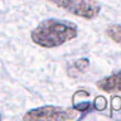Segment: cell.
I'll return each mask as SVG.
<instances>
[{
    "label": "cell",
    "mask_w": 121,
    "mask_h": 121,
    "mask_svg": "<svg viewBox=\"0 0 121 121\" xmlns=\"http://www.w3.org/2000/svg\"><path fill=\"white\" fill-rule=\"evenodd\" d=\"M97 87L107 93L121 92V69L100 79L97 82Z\"/></svg>",
    "instance_id": "cell-4"
},
{
    "label": "cell",
    "mask_w": 121,
    "mask_h": 121,
    "mask_svg": "<svg viewBox=\"0 0 121 121\" xmlns=\"http://www.w3.org/2000/svg\"><path fill=\"white\" fill-rule=\"evenodd\" d=\"M77 116L76 108H64L58 106H40V107L29 110L23 116L25 121H34V120H53V121H67L72 120Z\"/></svg>",
    "instance_id": "cell-3"
},
{
    "label": "cell",
    "mask_w": 121,
    "mask_h": 121,
    "mask_svg": "<svg viewBox=\"0 0 121 121\" xmlns=\"http://www.w3.org/2000/svg\"><path fill=\"white\" fill-rule=\"evenodd\" d=\"M47 1L54 4L76 17L87 20L95 19L101 11V5L96 0H47Z\"/></svg>",
    "instance_id": "cell-2"
},
{
    "label": "cell",
    "mask_w": 121,
    "mask_h": 121,
    "mask_svg": "<svg viewBox=\"0 0 121 121\" xmlns=\"http://www.w3.org/2000/svg\"><path fill=\"white\" fill-rule=\"evenodd\" d=\"M90 107V104H82V105H76L74 108L78 110V111H86V108Z\"/></svg>",
    "instance_id": "cell-7"
},
{
    "label": "cell",
    "mask_w": 121,
    "mask_h": 121,
    "mask_svg": "<svg viewBox=\"0 0 121 121\" xmlns=\"http://www.w3.org/2000/svg\"><path fill=\"white\" fill-rule=\"evenodd\" d=\"M88 59H86V58H82V59H78L77 62L74 63V66L78 68V69H85V68L88 67Z\"/></svg>",
    "instance_id": "cell-6"
},
{
    "label": "cell",
    "mask_w": 121,
    "mask_h": 121,
    "mask_svg": "<svg viewBox=\"0 0 121 121\" xmlns=\"http://www.w3.org/2000/svg\"><path fill=\"white\" fill-rule=\"evenodd\" d=\"M106 34L111 40H113L117 44H121V25L119 24H113L108 25L106 28Z\"/></svg>",
    "instance_id": "cell-5"
},
{
    "label": "cell",
    "mask_w": 121,
    "mask_h": 121,
    "mask_svg": "<svg viewBox=\"0 0 121 121\" xmlns=\"http://www.w3.org/2000/svg\"><path fill=\"white\" fill-rule=\"evenodd\" d=\"M0 119H1V116H0Z\"/></svg>",
    "instance_id": "cell-8"
},
{
    "label": "cell",
    "mask_w": 121,
    "mask_h": 121,
    "mask_svg": "<svg viewBox=\"0 0 121 121\" xmlns=\"http://www.w3.org/2000/svg\"><path fill=\"white\" fill-rule=\"evenodd\" d=\"M78 35L74 23L62 19H45L30 33L33 43L43 48H57Z\"/></svg>",
    "instance_id": "cell-1"
}]
</instances>
